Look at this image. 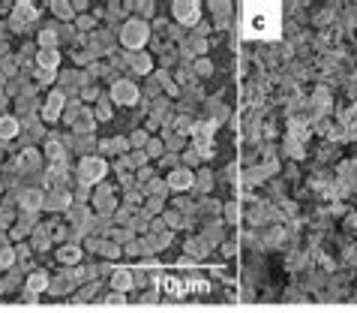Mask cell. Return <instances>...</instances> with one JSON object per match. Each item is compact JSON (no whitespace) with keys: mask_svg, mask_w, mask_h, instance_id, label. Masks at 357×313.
Listing matches in <instances>:
<instances>
[{"mask_svg":"<svg viewBox=\"0 0 357 313\" xmlns=\"http://www.w3.org/2000/svg\"><path fill=\"white\" fill-rule=\"evenodd\" d=\"M114 97H117L120 103H132V100H135V88L123 81V84H117V88H114Z\"/></svg>","mask_w":357,"mask_h":313,"instance_id":"4","label":"cell"},{"mask_svg":"<svg viewBox=\"0 0 357 313\" xmlns=\"http://www.w3.org/2000/svg\"><path fill=\"white\" fill-rule=\"evenodd\" d=\"M15 130H18V124H15L12 118H3V121H0V136H3V139H12Z\"/></svg>","mask_w":357,"mask_h":313,"instance_id":"5","label":"cell"},{"mask_svg":"<svg viewBox=\"0 0 357 313\" xmlns=\"http://www.w3.org/2000/svg\"><path fill=\"white\" fill-rule=\"evenodd\" d=\"M39 64H42L45 70H51V67H57V54H54V51H42V54H39Z\"/></svg>","mask_w":357,"mask_h":313,"instance_id":"6","label":"cell"},{"mask_svg":"<svg viewBox=\"0 0 357 313\" xmlns=\"http://www.w3.org/2000/svg\"><path fill=\"white\" fill-rule=\"evenodd\" d=\"M114 286H117V289H126V286H129V274H117V277H114Z\"/></svg>","mask_w":357,"mask_h":313,"instance_id":"10","label":"cell"},{"mask_svg":"<svg viewBox=\"0 0 357 313\" xmlns=\"http://www.w3.org/2000/svg\"><path fill=\"white\" fill-rule=\"evenodd\" d=\"M144 36H147L144 24H138V21H135V24H126V31H123V42L135 48V45H141V42H144Z\"/></svg>","mask_w":357,"mask_h":313,"instance_id":"2","label":"cell"},{"mask_svg":"<svg viewBox=\"0 0 357 313\" xmlns=\"http://www.w3.org/2000/svg\"><path fill=\"white\" fill-rule=\"evenodd\" d=\"M243 34L273 39L279 34V6L276 3H249L243 12Z\"/></svg>","mask_w":357,"mask_h":313,"instance_id":"1","label":"cell"},{"mask_svg":"<svg viewBox=\"0 0 357 313\" xmlns=\"http://www.w3.org/2000/svg\"><path fill=\"white\" fill-rule=\"evenodd\" d=\"M174 9H177V18H183V21H195L198 18V6L195 3H177Z\"/></svg>","mask_w":357,"mask_h":313,"instance_id":"3","label":"cell"},{"mask_svg":"<svg viewBox=\"0 0 357 313\" xmlns=\"http://www.w3.org/2000/svg\"><path fill=\"white\" fill-rule=\"evenodd\" d=\"M57 108H60V97L54 94V97H51V103L45 105V118H54V115H57Z\"/></svg>","mask_w":357,"mask_h":313,"instance_id":"8","label":"cell"},{"mask_svg":"<svg viewBox=\"0 0 357 313\" xmlns=\"http://www.w3.org/2000/svg\"><path fill=\"white\" fill-rule=\"evenodd\" d=\"M39 202H42V196H39V193H24V208H27V211L39 208Z\"/></svg>","mask_w":357,"mask_h":313,"instance_id":"7","label":"cell"},{"mask_svg":"<svg viewBox=\"0 0 357 313\" xmlns=\"http://www.w3.org/2000/svg\"><path fill=\"white\" fill-rule=\"evenodd\" d=\"M42 286H48V280L42 277V274H33V280H30V289H42Z\"/></svg>","mask_w":357,"mask_h":313,"instance_id":"9","label":"cell"},{"mask_svg":"<svg viewBox=\"0 0 357 313\" xmlns=\"http://www.w3.org/2000/svg\"><path fill=\"white\" fill-rule=\"evenodd\" d=\"M9 262H12V253H9V250H3V253H0V265H9Z\"/></svg>","mask_w":357,"mask_h":313,"instance_id":"11","label":"cell"}]
</instances>
